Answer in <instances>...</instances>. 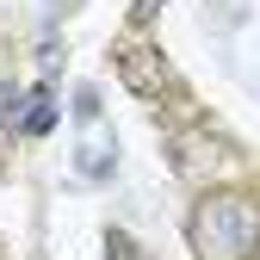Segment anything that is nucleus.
I'll return each mask as SVG.
<instances>
[{
  "label": "nucleus",
  "instance_id": "nucleus-5",
  "mask_svg": "<svg viewBox=\"0 0 260 260\" xmlns=\"http://www.w3.org/2000/svg\"><path fill=\"white\" fill-rule=\"evenodd\" d=\"M106 260H137V248H130V236H124V230H112V236H106Z\"/></svg>",
  "mask_w": 260,
  "mask_h": 260
},
{
  "label": "nucleus",
  "instance_id": "nucleus-4",
  "mask_svg": "<svg viewBox=\"0 0 260 260\" xmlns=\"http://www.w3.org/2000/svg\"><path fill=\"white\" fill-rule=\"evenodd\" d=\"M50 124H56V106H50V93L38 87V93H31V106H25V118H19V130H25V137H44Z\"/></svg>",
  "mask_w": 260,
  "mask_h": 260
},
{
  "label": "nucleus",
  "instance_id": "nucleus-2",
  "mask_svg": "<svg viewBox=\"0 0 260 260\" xmlns=\"http://www.w3.org/2000/svg\"><path fill=\"white\" fill-rule=\"evenodd\" d=\"M112 62H118L124 87H130V93H143V100H161V93H168V81H174V75H168V56H161L155 44H143V38L118 44Z\"/></svg>",
  "mask_w": 260,
  "mask_h": 260
},
{
  "label": "nucleus",
  "instance_id": "nucleus-3",
  "mask_svg": "<svg viewBox=\"0 0 260 260\" xmlns=\"http://www.w3.org/2000/svg\"><path fill=\"white\" fill-rule=\"evenodd\" d=\"M81 118H87V143L75 149V168H81V180H106L112 168H118V143H112V130L100 124V100H93V93L81 87Z\"/></svg>",
  "mask_w": 260,
  "mask_h": 260
},
{
  "label": "nucleus",
  "instance_id": "nucleus-1",
  "mask_svg": "<svg viewBox=\"0 0 260 260\" xmlns=\"http://www.w3.org/2000/svg\"><path fill=\"white\" fill-rule=\"evenodd\" d=\"M254 248H260L254 192H205L192 205V254L199 260H248Z\"/></svg>",
  "mask_w": 260,
  "mask_h": 260
}]
</instances>
